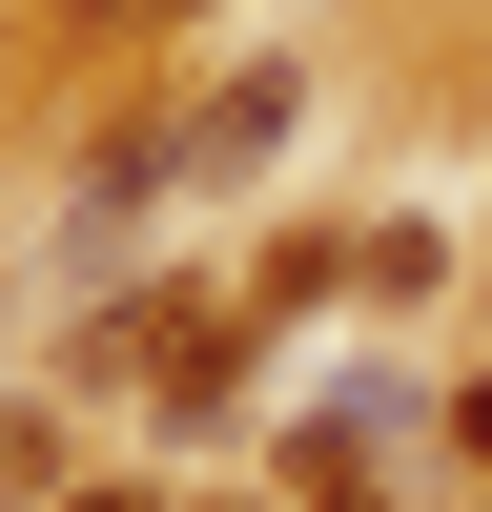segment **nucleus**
Returning <instances> with one entry per match:
<instances>
[{"mask_svg":"<svg viewBox=\"0 0 492 512\" xmlns=\"http://www.w3.org/2000/svg\"><path fill=\"white\" fill-rule=\"evenodd\" d=\"M287 103H308V82H287V62H246V82H226V103H205V123H185V164H267V144H287Z\"/></svg>","mask_w":492,"mask_h":512,"instance_id":"f257e3e1","label":"nucleus"},{"mask_svg":"<svg viewBox=\"0 0 492 512\" xmlns=\"http://www.w3.org/2000/svg\"><path fill=\"white\" fill-rule=\"evenodd\" d=\"M103 21H205V0H103Z\"/></svg>","mask_w":492,"mask_h":512,"instance_id":"f03ea898","label":"nucleus"},{"mask_svg":"<svg viewBox=\"0 0 492 512\" xmlns=\"http://www.w3.org/2000/svg\"><path fill=\"white\" fill-rule=\"evenodd\" d=\"M82 512H144V492H82Z\"/></svg>","mask_w":492,"mask_h":512,"instance_id":"7ed1b4c3","label":"nucleus"}]
</instances>
